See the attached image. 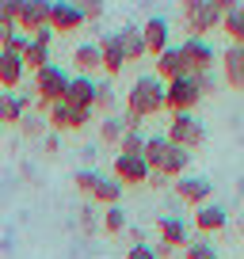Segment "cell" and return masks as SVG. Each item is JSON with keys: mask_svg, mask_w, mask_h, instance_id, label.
I'll return each instance as SVG.
<instances>
[{"mask_svg": "<svg viewBox=\"0 0 244 259\" xmlns=\"http://www.w3.org/2000/svg\"><path fill=\"white\" fill-rule=\"evenodd\" d=\"M54 38H57V34L50 31V27H42V31H34V34H31V42H42V46H50Z\"/></svg>", "mask_w": 244, "mask_h": 259, "instance_id": "obj_38", "label": "cell"}, {"mask_svg": "<svg viewBox=\"0 0 244 259\" xmlns=\"http://www.w3.org/2000/svg\"><path fill=\"white\" fill-rule=\"evenodd\" d=\"M153 73L160 84H172L179 80V76H187V69H183V57H179V46H168L164 54L153 57Z\"/></svg>", "mask_w": 244, "mask_h": 259, "instance_id": "obj_14", "label": "cell"}, {"mask_svg": "<svg viewBox=\"0 0 244 259\" xmlns=\"http://www.w3.org/2000/svg\"><path fill=\"white\" fill-rule=\"evenodd\" d=\"M221 27H225L233 46H244V4H233V8L221 16Z\"/></svg>", "mask_w": 244, "mask_h": 259, "instance_id": "obj_25", "label": "cell"}, {"mask_svg": "<svg viewBox=\"0 0 244 259\" xmlns=\"http://www.w3.org/2000/svg\"><path fill=\"white\" fill-rule=\"evenodd\" d=\"M179 57H183L187 76H206V73L214 69V46H210L206 38H183Z\"/></svg>", "mask_w": 244, "mask_h": 259, "instance_id": "obj_7", "label": "cell"}, {"mask_svg": "<svg viewBox=\"0 0 244 259\" xmlns=\"http://www.w3.org/2000/svg\"><path fill=\"white\" fill-rule=\"evenodd\" d=\"M12 31H16V27H12V23H4V19H0V46H4V38H8Z\"/></svg>", "mask_w": 244, "mask_h": 259, "instance_id": "obj_40", "label": "cell"}, {"mask_svg": "<svg viewBox=\"0 0 244 259\" xmlns=\"http://www.w3.org/2000/svg\"><path fill=\"white\" fill-rule=\"evenodd\" d=\"M126 229H130L126 210H122V206H107V213H103V233H107V236H122Z\"/></svg>", "mask_w": 244, "mask_h": 259, "instance_id": "obj_27", "label": "cell"}, {"mask_svg": "<svg viewBox=\"0 0 244 259\" xmlns=\"http://www.w3.org/2000/svg\"><path fill=\"white\" fill-rule=\"evenodd\" d=\"M42 149H46V156H57V138H46V141H42Z\"/></svg>", "mask_w": 244, "mask_h": 259, "instance_id": "obj_39", "label": "cell"}, {"mask_svg": "<svg viewBox=\"0 0 244 259\" xmlns=\"http://www.w3.org/2000/svg\"><path fill=\"white\" fill-rule=\"evenodd\" d=\"M16 126L23 130V138H31V141H34V138H42V134H46V122H42L38 114H31V111H27L23 118L16 122Z\"/></svg>", "mask_w": 244, "mask_h": 259, "instance_id": "obj_32", "label": "cell"}, {"mask_svg": "<svg viewBox=\"0 0 244 259\" xmlns=\"http://www.w3.org/2000/svg\"><path fill=\"white\" fill-rule=\"evenodd\" d=\"M23 80H27L23 57H19V54H4V50H0V92H16Z\"/></svg>", "mask_w": 244, "mask_h": 259, "instance_id": "obj_18", "label": "cell"}, {"mask_svg": "<svg viewBox=\"0 0 244 259\" xmlns=\"http://www.w3.org/2000/svg\"><path fill=\"white\" fill-rule=\"evenodd\" d=\"M141 31V46H145V54H164V50L172 46V34H168V19L164 16H149L145 23L138 27Z\"/></svg>", "mask_w": 244, "mask_h": 259, "instance_id": "obj_11", "label": "cell"}, {"mask_svg": "<svg viewBox=\"0 0 244 259\" xmlns=\"http://www.w3.org/2000/svg\"><path fill=\"white\" fill-rule=\"evenodd\" d=\"M233 8V0H183V23L191 38H206L214 27H221V16Z\"/></svg>", "mask_w": 244, "mask_h": 259, "instance_id": "obj_2", "label": "cell"}, {"mask_svg": "<svg viewBox=\"0 0 244 259\" xmlns=\"http://www.w3.org/2000/svg\"><path fill=\"white\" fill-rule=\"evenodd\" d=\"M122 134H126V122H122V114H107V118L99 122V141H107V145H118Z\"/></svg>", "mask_w": 244, "mask_h": 259, "instance_id": "obj_28", "label": "cell"}, {"mask_svg": "<svg viewBox=\"0 0 244 259\" xmlns=\"http://www.w3.org/2000/svg\"><path fill=\"white\" fill-rule=\"evenodd\" d=\"M96 229V218H92V202L80 206V233H92Z\"/></svg>", "mask_w": 244, "mask_h": 259, "instance_id": "obj_37", "label": "cell"}, {"mask_svg": "<svg viewBox=\"0 0 244 259\" xmlns=\"http://www.w3.org/2000/svg\"><path fill=\"white\" fill-rule=\"evenodd\" d=\"M19 57H23V69H27V73H38L42 65H50V46H42V42H27V50Z\"/></svg>", "mask_w": 244, "mask_h": 259, "instance_id": "obj_26", "label": "cell"}, {"mask_svg": "<svg viewBox=\"0 0 244 259\" xmlns=\"http://www.w3.org/2000/svg\"><path fill=\"white\" fill-rule=\"evenodd\" d=\"M164 111V84L156 80L153 73L149 76H138V80L130 84V92H126V114L138 122L153 118V114Z\"/></svg>", "mask_w": 244, "mask_h": 259, "instance_id": "obj_1", "label": "cell"}, {"mask_svg": "<svg viewBox=\"0 0 244 259\" xmlns=\"http://www.w3.org/2000/svg\"><path fill=\"white\" fill-rule=\"evenodd\" d=\"M126 259H156V255H153V244H130Z\"/></svg>", "mask_w": 244, "mask_h": 259, "instance_id": "obj_36", "label": "cell"}, {"mask_svg": "<svg viewBox=\"0 0 244 259\" xmlns=\"http://www.w3.org/2000/svg\"><path fill=\"white\" fill-rule=\"evenodd\" d=\"M183 168H191V153H187V149L168 145V156H164V164H160V171H156V176H164V179H179V176H187Z\"/></svg>", "mask_w": 244, "mask_h": 259, "instance_id": "obj_23", "label": "cell"}, {"mask_svg": "<svg viewBox=\"0 0 244 259\" xmlns=\"http://www.w3.org/2000/svg\"><path fill=\"white\" fill-rule=\"evenodd\" d=\"M183 259H218V248L206 236H195V240L183 244Z\"/></svg>", "mask_w": 244, "mask_h": 259, "instance_id": "obj_29", "label": "cell"}, {"mask_svg": "<svg viewBox=\"0 0 244 259\" xmlns=\"http://www.w3.org/2000/svg\"><path fill=\"white\" fill-rule=\"evenodd\" d=\"M92 111L103 114V118L114 111V88H111V84H96V96H92Z\"/></svg>", "mask_w": 244, "mask_h": 259, "instance_id": "obj_30", "label": "cell"}, {"mask_svg": "<svg viewBox=\"0 0 244 259\" xmlns=\"http://www.w3.org/2000/svg\"><path fill=\"white\" fill-rule=\"evenodd\" d=\"M50 19V4H42V0H19V19H16V31H23L27 38H31L34 31H42Z\"/></svg>", "mask_w": 244, "mask_h": 259, "instance_id": "obj_12", "label": "cell"}, {"mask_svg": "<svg viewBox=\"0 0 244 259\" xmlns=\"http://www.w3.org/2000/svg\"><path fill=\"white\" fill-rule=\"evenodd\" d=\"M103 4H99V0H88V4H80V16H84V23H99V19H103Z\"/></svg>", "mask_w": 244, "mask_h": 259, "instance_id": "obj_34", "label": "cell"}, {"mask_svg": "<svg viewBox=\"0 0 244 259\" xmlns=\"http://www.w3.org/2000/svg\"><path fill=\"white\" fill-rule=\"evenodd\" d=\"M156 236H160V244H164V248L179 251L183 244L191 240V229L183 225V218H172V213H168V218H160V221H156Z\"/></svg>", "mask_w": 244, "mask_h": 259, "instance_id": "obj_17", "label": "cell"}, {"mask_svg": "<svg viewBox=\"0 0 244 259\" xmlns=\"http://www.w3.org/2000/svg\"><path fill=\"white\" fill-rule=\"evenodd\" d=\"M0 19L16 27V19H19V0H0Z\"/></svg>", "mask_w": 244, "mask_h": 259, "instance_id": "obj_35", "label": "cell"}, {"mask_svg": "<svg viewBox=\"0 0 244 259\" xmlns=\"http://www.w3.org/2000/svg\"><path fill=\"white\" fill-rule=\"evenodd\" d=\"M92 96H96V80L92 76H69L61 103L73 107V111H92Z\"/></svg>", "mask_w": 244, "mask_h": 259, "instance_id": "obj_13", "label": "cell"}, {"mask_svg": "<svg viewBox=\"0 0 244 259\" xmlns=\"http://www.w3.org/2000/svg\"><path fill=\"white\" fill-rule=\"evenodd\" d=\"M31 80H34V103H42V107H54V103H61V96H65V84H69V76L61 73V65H42L38 73H31Z\"/></svg>", "mask_w": 244, "mask_h": 259, "instance_id": "obj_4", "label": "cell"}, {"mask_svg": "<svg viewBox=\"0 0 244 259\" xmlns=\"http://www.w3.org/2000/svg\"><path fill=\"white\" fill-rule=\"evenodd\" d=\"M73 183H76V191H80L84 198H92V202H103V206H118L122 202V187L114 183L111 176H99V171L80 168V171H73Z\"/></svg>", "mask_w": 244, "mask_h": 259, "instance_id": "obj_3", "label": "cell"}, {"mask_svg": "<svg viewBox=\"0 0 244 259\" xmlns=\"http://www.w3.org/2000/svg\"><path fill=\"white\" fill-rule=\"evenodd\" d=\"M172 191H176V198L179 202H187V206H206L214 198V183L206 176H179L176 179V187H172Z\"/></svg>", "mask_w": 244, "mask_h": 259, "instance_id": "obj_8", "label": "cell"}, {"mask_svg": "<svg viewBox=\"0 0 244 259\" xmlns=\"http://www.w3.org/2000/svg\"><path fill=\"white\" fill-rule=\"evenodd\" d=\"M0 138H4V126H0Z\"/></svg>", "mask_w": 244, "mask_h": 259, "instance_id": "obj_41", "label": "cell"}, {"mask_svg": "<svg viewBox=\"0 0 244 259\" xmlns=\"http://www.w3.org/2000/svg\"><path fill=\"white\" fill-rule=\"evenodd\" d=\"M46 27L54 34H73L84 27V16H80V4H69V0H61V4H50V19Z\"/></svg>", "mask_w": 244, "mask_h": 259, "instance_id": "obj_10", "label": "cell"}, {"mask_svg": "<svg viewBox=\"0 0 244 259\" xmlns=\"http://www.w3.org/2000/svg\"><path fill=\"white\" fill-rule=\"evenodd\" d=\"M111 179L118 187H145V179H149V164L141 160V156H114V164H111Z\"/></svg>", "mask_w": 244, "mask_h": 259, "instance_id": "obj_9", "label": "cell"}, {"mask_svg": "<svg viewBox=\"0 0 244 259\" xmlns=\"http://www.w3.org/2000/svg\"><path fill=\"white\" fill-rule=\"evenodd\" d=\"M46 122L54 130H84L92 122V111H73V107H65V103H54L46 111Z\"/></svg>", "mask_w": 244, "mask_h": 259, "instance_id": "obj_16", "label": "cell"}, {"mask_svg": "<svg viewBox=\"0 0 244 259\" xmlns=\"http://www.w3.org/2000/svg\"><path fill=\"white\" fill-rule=\"evenodd\" d=\"M198 103H202V92H198V84L191 80V76H179V80L164 84V111H172V114H191Z\"/></svg>", "mask_w": 244, "mask_h": 259, "instance_id": "obj_5", "label": "cell"}, {"mask_svg": "<svg viewBox=\"0 0 244 259\" xmlns=\"http://www.w3.org/2000/svg\"><path fill=\"white\" fill-rule=\"evenodd\" d=\"M229 225V213H225V206H218V202H206V206H198L195 210V229L210 240L214 233H221V229Z\"/></svg>", "mask_w": 244, "mask_h": 259, "instance_id": "obj_15", "label": "cell"}, {"mask_svg": "<svg viewBox=\"0 0 244 259\" xmlns=\"http://www.w3.org/2000/svg\"><path fill=\"white\" fill-rule=\"evenodd\" d=\"M27 42H31V38H27L23 31H12L8 38H4V46H0V50H4V54H23V50H27Z\"/></svg>", "mask_w": 244, "mask_h": 259, "instance_id": "obj_33", "label": "cell"}, {"mask_svg": "<svg viewBox=\"0 0 244 259\" xmlns=\"http://www.w3.org/2000/svg\"><path fill=\"white\" fill-rule=\"evenodd\" d=\"M114 42H118V50H122V57H126V65L138 61V57H145V46H141V31H138L134 23H126L122 31H114Z\"/></svg>", "mask_w": 244, "mask_h": 259, "instance_id": "obj_22", "label": "cell"}, {"mask_svg": "<svg viewBox=\"0 0 244 259\" xmlns=\"http://www.w3.org/2000/svg\"><path fill=\"white\" fill-rule=\"evenodd\" d=\"M31 111V99L19 92H0V126H16L23 114Z\"/></svg>", "mask_w": 244, "mask_h": 259, "instance_id": "obj_20", "label": "cell"}, {"mask_svg": "<svg viewBox=\"0 0 244 259\" xmlns=\"http://www.w3.org/2000/svg\"><path fill=\"white\" fill-rule=\"evenodd\" d=\"M73 65H76V73H80V76L99 73V46H96V42H80V46L73 50Z\"/></svg>", "mask_w": 244, "mask_h": 259, "instance_id": "obj_24", "label": "cell"}, {"mask_svg": "<svg viewBox=\"0 0 244 259\" xmlns=\"http://www.w3.org/2000/svg\"><path fill=\"white\" fill-rule=\"evenodd\" d=\"M221 69H225V84L244 92V46H225L221 54Z\"/></svg>", "mask_w": 244, "mask_h": 259, "instance_id": "obj_19", "label": "cell"}, {"mask_svg": "<svg viewBox=\"0 0 244 259\" xmlns=\"http://www.w3.org/2000/svg\"><path fill=\"white\" fill-rule=\"evenodd\" d=\"M202 138H206V126L195 118V114H172V122H168V134H164V141L168 145H176V149H195V145H202Z\"/></svg>", "mask_w": 244, "mask_h": 259, "instance_id": "obj_6", "label": "cell"}, {"mask_svg": "<svg viewBox=\"0 0 244 259\" xmlns=\"http://www.w3.org/2000/svg\"><path fill=\"white\" fill-rule=\"evenodd\" d=\"M145 138H149V134H141V130H126V134H122V138H118V153L122 156H141V149H145Z\"/></svg>", "mask_w": 244, "mask_h": 259, "instance_id": "obj_31", "label": "cell"}, {"mask_svg": "<svg viewBox=\"0 0 244 259\" xmlns=\"http://www.w3.org/2000/svg\"><path fill=\"white\" fill-rule=\"evenodd\" d=\"M96 46H99V69H103L107 76H118V73H122V65H126V57H122V50H118V42H114V34L99 38Z\"/></svg>", "mask_w": 244, "mask_h": 259, "instance_id": "obj_21", "label": "cell"}]
</instances>
